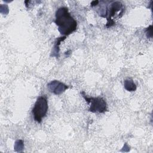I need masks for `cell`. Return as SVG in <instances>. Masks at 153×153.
Returning a JSON list of instances; mask_svg holds the SVG:
<instances>
[{"instance_id": "cell-6", "label": "cell", "mask_w": 153, "mask_h": 153, "mask_svg": "<svg viewBox=\"0 0 153 153\" xmlns=\"http://www.w3.org/2000/svg\"><path fill=\"white\" fill-rule=\"evenodd\" d=\"M124 87L128 91H134L136 90V85L132 79H127L124 81Z\"/></svg>"}, {"instance_id": "cell-2", "label": "cell", "mask_w": 153, "mask_h": 153, "mask_svg": "<svg viewBox=\"0 0 153 153\" xmlns=\"http://www.w3.org/2000/svg\"><path fill=\"white\" fill-rule=\"evenodd\" d=\"M48 108V106L46 97L44 96L39 97L32 109V114L35 121L38 123H41L42 118L46 115Z\"/></svg>"}, {"instance_id": "cell-3", "label": "cell", "mask_w": 153, "mask_h": 153, "mask_svg": "<svg viewBox=\"0 0 153 153\" xmlns=\"http://www.w3.org/2000/svg\"><path fill=\"white\" fill-rule=\"evenodd\" d=\"M85 101L90 104L88 111L92 112L104 113L107 110L106 103L105 100L100 97H88L84 94L83 92L81 93Z\"/></svg>"}, {"instance_id": "cell-1", "label": "cell", "mask_w": 153, "mask_h": 153, "mask_svg": "<svg viewBox=\"0 0 153 153\" xmlns=\"http://www.w3.org/2000/svg\"><path fill=\"white\" fill-rule=\"evenodd\" d=\"M54 22L58 26L59 32L65 36L70 35L76 29V22L71 16L66 7H60L56 11Z\"/></svg>"}, {"instance_id": "cell-7", "label": "cell", "mask_w": 153, "mask_h": 153, "mask_svg": "<svg viewBox=\"0 0 153 153\" xmlns=\"http://www.w3.org/2000/svg\"><path fill=\"white\" fill-rule=\"evenodd\" d=\"M24 148L23 142L22 140H18L15 142L14 145V149L17 152H21L22 151L23 149Z\"/></svg>"}, {"instance_id": "cell-5", "label": "cell", "mask_w": 153, "mask_h": 153, "mask_svg": "<svg viewBox=\"0 0 153 153\" xmlns=\"http://www.w3.org/2000/svg\"><path fill=\"white\" fill-rule=\"evenodd\" d=\"M47 87L48 90L53 93L55 94L59 95L64 92L67 88H68V86L63 84V82L59 81H52L47 84Z\"/></svg>"}, {"instance_id": "cell-9", "label": "cell", "mask_w": 153, "mask_h": 153, "mask_svg": "<svg viewBox=\"0 0 153 153\" xmlns=\"http://www.w3.org/2000/svg\"><path fill=\"white\" fill-rule=\"evenodd\" d=\"M99 3V1H93L91 2V7H94V6H96V5H97Z\"/></svg>"}, {"instance_id": "cell-8", "label": "cell", "mask_w": 153, "mask_h": 153, "mask_svg": "<svg viewBox=\"0 0 153 153\" xmlns=\"http://www.w3.org/2000/svg\"><path fill=\"white\" fill-rule=\"evenodd\" d=\"M152 25L149 26L146 30V34L148 38H152Z\"/></svg>"}, {"instance_id": "cell-4", "label": "cell", "mask_w": 153, "mask_h": 153, "mask_svg": "<svg viewBox=\"0 0 153 153\" xmlns=\"http://www.w3.org/2000/svg\"><path fill=\"white\" fill-rule=\"evenodd\" d=\"M123 10V5L120 2L116 1L112 2L109 7L107 8L105 11V15L103 17H106L107 19L108 22L106 23V27H109L115 24L114 20L111 19L112 17L114 16L118 11Z\"/></svg>"}]
</instances>
